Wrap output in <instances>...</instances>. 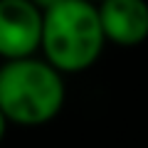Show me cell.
Listing matches in <instances>:
<instances>
[{
	"label": "cell",
	"instance_id": "6da1fadb",
	"mask_svg": "<svg viewBox=\"0 0 148 148\" xmlns=\"http://www.w3.org/2000/svg\"><path fill=\"white\" fill-rule=\"evenodd\" d=\"M64 79L47 59H12L0 67V114L15 126H42L64 106Z\"/></svg>",
	"mask_w": 148,
	"mask_h": 148
},
{
	"label": "cell",
	"instance_id": "7a4b0ae2",
	"mask_svg": "<svg viewBox=\"0 0 148 148\" xmlns=\"http://www.w3.org/2000/svg\"><path fill=\"white\" fill-rule=\"evenodd\" d=\"M106 45L99 5L89 0H62L45 12L42 54L62 74L94 67Z\"/></svg>",
	"mask_w": 148,
	"mask_h": 148
},
{
	"label": "cell",
	"instance_id": "3957f363",
	"mask_svg": "<svg viewBox=\"0 0 148 148\" xmlns=\"http://www.w3.org/2000/svg\"><path fill=\"white\" fill-rule=\"evenodd\" d=\"M45 10L32 0H0V54L5 62L35 57L42 49Z\"/></svg>",
	"mask_w": 148,
	"mask_h": 148
},
{
	"label": "cell",
	"instance_id": "277c9868",
	"mask_svg": "<svg viewBox=\"0 0 148 148\" xmlns=\"http://www.w3.org/2000/svg\"><path fill=\"white\" fill-rule=\"evenodd\" d=\"M99 17L106 42L119 47H136L148 40V3L146 0H104Z\"/></svg>",
	"mask_w": 148,
	"mask_h": 148
},
{
	"label": "cell",
	"instance_id": "5b68a950",
	"mask_svg": "<svg viewBox=\"0 0 148 148\" xmlns=\"http://www.w3.org/2000/svg\"><path fill=\"white\" fill-rule=\"evenodd\" d=\"M32 3H35V5L40 8V10H45V12H47L49 8H54V5H59V3H62V0H32Z\"/></svg>",
	"mask_w": 148,
	"mask_h": 148
},
{
	"label": "cell",
	"instance_id": "8992f818",
	"mask_svg": "<svg viewBox=\"0 0 148 148\" xmlns=\"http://www.w3.org/2000/svg\"><path fill=\"white\" fill-rule=\"evenodd\" d=\"M89 3H94V5H99V3H104V0H89Z\"/></svg>",
	"mask_w": 148,
	"mask_h": 148
}]
</instances>
